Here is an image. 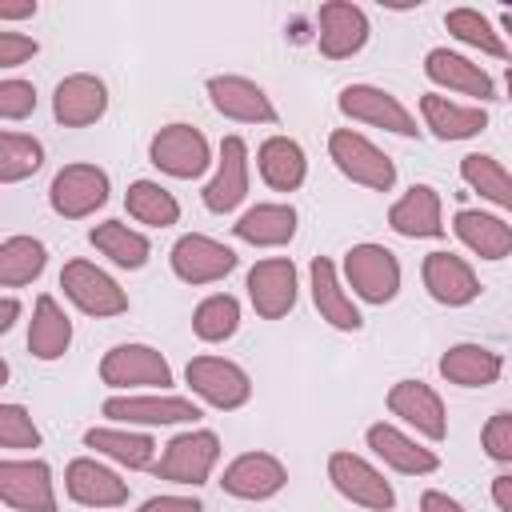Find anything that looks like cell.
I'll use <instances>...</instances> for the list:
<instances>
[{"instance_id": "6da1fadb", "label": "cell", "mask_w": 512, "mask_h": 512, "mask_svg": "<svg viewBox=\"0 0 512 512\" xmlns=\"http://www.w3.org/2000/svg\"><path fill=\"white\" fill-rule=\"evenodd\" d=\"M216 460H220V436L208 432V428H188V432H180V436H172L164 444V452L152 464V472L160 480L200 488V484H208Z\"/></svg>"}, {"instance_id": "7a4b0ae2", "label": "cell", "mask_w": 512, "mask_h": 512, "mask_svg": "<svg viewBox=\"0 0 512 512\" xmlns=\"http://www.w3.org/2000/svg\"><path fill=\"white\" fill-rule=\"evenodd\" d=\"M344 280L348 288L368 304H388L400 292V260L384 244H352L344 252Z\"/></svg>"}, {"instance_id": "3957f363", "label": "cell", "mask_w": 512, "mask_h": 512, "mask_svg": "<svg viewBox=\"0 0 512 512\" xmlns=\"http://www.w3.org/2000/svg\"><path fill=\"white\" fill-rule=\"evenodd\" d=\"M328 156L352 184H364L372 192H388L396 184V164L356 128H336L328 136Z\"/></svg>"}, {"instance_id": "277c9868", "label": "cell", "mask_w": 512, "mask_h": 512, "mask_svg": "<svg viewBox=\"0 0 512 512\" xmlns=\"http://www.w3.org/2000/svg\"><path fill=\"white\" fill-rule=\"evenodd\" d=\"M148 160L164 172V176H176V180H196L208 172L212 164V144L200 128L192 124H164L152 144H148Z\"/></svg>"}, {"instance_id": "5b68a950", "label": "cell", "mask_w": 512, "mask_h": 512, "mask_svg": "<svg viewBox=\"0 0 512 512\" xmlns=\"http://www.w3.org/2000/svg\"><path fill=\"white\" fill-rule=\"evenodd\" d=\"M60 288H64V296L80 312H88L96 320H108V316L128 312V292L104 268H96L92 260H68L60 268Z\"/></svg>"}, {"instance_id": "8992f818", "label": "cell", "mask_w": 512, "mask_h": 512, "mask_svg": "<svg viewBox=\"0 0 512 512\" xmlns=\"http://www.w3.org/2000/svg\"><path fill=\"white\" fill-rule=\"evenodd\" d=\"M108 192H112V184H108L104 168H96V164H64L52 176L48 204L64 220H84V216H92L96 208L108 204Z\"/></svg>"}, {"instance_id": "52a82bcc", "label": "cell", "mask_w": 512, "mask_h": 512, "mask_svg": "<svg viewBox=\"0 0 512 512\" xmlns=\"http://www.w3.org/2000/svg\"><path fill=\"white\" fill-rule=\"evenodd\" d=\"M184 376H188V388H192L204 404H212V408H220V412L244 408V404L252 400V380H248V372H244L240 364L224 360V356H192L188 368H184Z\"/></svg>"}, {"instance_id": "ba28073f", "label": "cell", "mask_w": 512, "mask_h": 512, "mask_svg": "<svg viewBox=\"0 0 512 512\" xmlns=\"http://www.w3.org/2000/svg\"><path fill=\"white\" fill-rule=\"evenodd\" d=\"M328 480L344 500H352L360 508H372V512H392L396 508V492L384 480V472L376 464H368L364 456H356V452H332L328 456Z\"/></svg>"}, {"instance_id": "9c48e42d", "label": "cell", "mask_w": 512, "mask_h": 512, "mask_svg": "<svg viewBox=\"0 0 512 512\" xmlns=\"http://www.w3.org/2000/svg\"><path fill=\"white\" fill-rule=\"evenodd\" d=\"M100 380L108 388H164L172 384V364L152 344H116L100 360Z\"/></svg>"}, {"instance_id": "30bf717a", "label": "cell", "mask_w": 512, "mask_h": 512, "mask_svg": "<svg viewBox=\"0 0 512 512\" xmlns=\"http://www.w3.org/2000/svg\"><path fill=\"white\" fill-rule=\"evenodd\" d=\"M336 108L348 120H360V124H372V128H384V132H396V136H416L420 132L416 116L388 88H376V84H348V88H340Z\"/></svg>"}, {"instance_id": "8fae6325", "label": "cell", "mask_w": 512, "mask_h": 512, "mask_svg": "<svg viewBox=\"0 0 512 512\" xmlns=\"http://www.w3.org/2000/svg\"><path fill=\"white\" fill-rule=\"evenodd\" d=\"M0 500L16 512H56L48 460H0Z\"/></svg>"}, {"instance_id": "7c38bea8", "label": "cell", "mask_w": 512, "mask_h": 512, "mask_svg": "<svg viewBox=\"0 0 512 512\" xmlns=\"http://www.w3.org/2000/svg\"><path fill=\"white\" fill-rule=\"evenodd\" d=\"M168 260H172V272L184 284H216L236 268V252L228 244L204 236V232H184L172 244Z\"/></svg>"}, {"instance_id": "4fadbf2b", "label": "cell", "mask_w": 512, "mask_h": 512, "mask_svg": "<svg viewBox=\"0 0 512 512\" xmlns=\"http://www.w3.org/2000/svg\"><path fill=\"white\" fill-rule=\"evenodd\" d=\"M296 288V264L288 256H268L248 268V300L264 320L288 316L296 308Z\"/></svg>"}, {"instance_id": "5bb4252c", "label": "cell", "mask_w": 512, "mask_h": 512, "mask_svg": "<svg viewBox=\"0 0 512 512\" xmlns=\"http://www.w3.org/2000/svg\"><path fill=\"white\" fill-rule=\"evenodd\" d=\"M388 412L400 416L404 424H412L424 440H444L448 436V412H444V400L432 384L424 380H396L388 388Z\"/></svg>"}, {"instance_id": "9a60e30c", "label": "cell", "mask_w": 512, "mask_h": 512, "mask_svg": "<svg viewBox=\"0 0 512 512\" xmlns=\"http://www.w3.org/2000/svg\"><path fill=\"white\" fill-rule=\"evenodd\" d=\"M284 484H288V468L272 452H240L220 476V488L236 500H272Z\"/></svg>"}, {"instance_id": "2e32d148", "label": "cell", "mask_w": 512, "mask_h": 512, "mask_svg": "<svg viewBox=\"0 0 512 512\" xmlns=\"http://www.w3.org/2000/svg\"><path fill=\"white\" fill-rule=\"evenodd\" d=\"M316 24H320L316 44H320V56H328V60H348L368 44V16L360 4L328 0V4H320Z\"/></svg>"}, {"instance_id": "e0dca14e", "label": "cell", "mask_w": 512, "mask_h": 512, "mask_svg": "<svg viewBox=\"0 0 512 512\" xmlns=\"http://www.w3.org/2000/svg\"><path fill=\"white\" fill-rule=\"evenodd\" d=\"M64 492H68V500H76L84 508H120V504H128V480H120L96 456H76L64 468Z\"/></svg>"}, {"instance_id": "ac0fdd59", "label": "cell", "mask_w": 512, "mask_h": 512, "mask_svg": "<svg viewBox=\"0 0 512 512\" xmlns=\"http://www.w3.org/2000/svg\"><path fill=\"white\" fill-rule=\"evenodd\" d=\"M108 112V88L92 72H72L52 92V116L64 128H88Z\"/></svg>"}, {"instance_id": "d6986e66", "label": "cell", "mask_w": 512, "mask_h": 512, "mask_svg": "<svg viewBox=\"0 0 512 512\" xmlns=\"http://www.w3.org/2000/svg\"><path fill=\"white\" fill-rule=\"evenodd\" d=\"M244 196H248V144L240 136H224L216 172L204 184V208L224 216V212L240 208Z\"/></svg>"}, {"instance_id": "ffe728a7", "label": "cell", "mask_w": 512, "mask_h": 512, "mask_svg": "<svg viewBox=\"0 0 512 512\" xmlns=\"http://www.w3.org/2000/svg\"><path fill=\"white\" fill-rule=\"evenodd\" d=\"M420 276H424V288L436 304L464 308L480 296V280H476L472 264L456 252H428L424 264H420Z\"/></svg>"}, {"instance_id": "44dd1931", "label": "cell", "mask_w": 512, "mask_h": 512, "mask_svg": "<svg viewBox=\"0 0 512 512\" xmlns=\"http://www.w3.org/2000/svg\"><path fill=\"white\" fill-rule=\"evenodd\" d=\"M116 424H196L200 408L184 396L152 392V396H108L100 408Z\"/></svg>"}, {"instance_id": "7402d4cb", "label": "cell", "mask_w": 512, "mask_h": 512, "mask_svg": "<svg viewBox=\"0 0 512 512\" xmlns=\"http://www.w3.org/2000/svg\"><path fill=\"white\" fill-rule=\"evenodd\" d=\"M208 100L220 116L240 120V124H276V108L268 92L248 80V76H212L208 80Z\"/></svg>"}, {"instance_id": "603a6c76", "label": "cell", "mask_w": 512, "mask_h": 512, "mask_svg": "<svg viewBox=\"0 0 512 512\" xmlns=\"http://www.w3.org/2000/svg\"><path fill=\"white\" fill-rule=\"evenodd\" d=\"M308 280H312V304H316V312H320L324 324H332L340 332H360L364 328V316L352 304V296L344 292V280H340V272H336V264L328 256H316L312 260Z\"/></svg>"}, {"instance_id": "cb8c5ba5", "label": "cell", "mask_w": 512, "mask_h": 512, "mask_svg": "<svg viewBox=\"0 0 512 512\" xmlns=\"http://www.w3.org/2000/svg\"><path fill=\"white\" fill-rule=\"evenodd\" d=\"M424 76H428L436 88H448V92H460V96H476L480 104L496 96L492 76H488L476 60H468V56H460V52H448V48H432V52L424 56Z\"/></svg>"}, {"instance_id": "d4e9b609", "label": "cell", "mask_w": 512, "mask_h": 512, "mask_svg": "<svg viewBox=\"0 0 512 512\" xmlns=\"http://www.w3.org/2000/svg\"><path fill=\"white\" fill-rule=\"evenodd\" d=\"M388 228L408 236V240H432L444 236V216H440V192L432 184H412L392 208H388Z\"/></svg>"}, {"instance_id": "484cf974", "label": "cell", "mask_w": 512, "mask_h": 512, "mask_svg": "<svg viewBox=\"0 0 512 512\" xmlns=\"http://www.w3.org/2000/svg\"><path fill=\"white\" fill-rule=\"evenodd\" d=\"M368 448H372L388 468H396V472H404V476H428V472L440 468V456H436L432 448L416 444L408 432H400L396 424H384V420L368 428Z\"/></svg>"}, {"instance_id": "4316f807", "label": "cell", "mask_w": 512, "mask_h": 512, "mask_svg": "<svg viewBox=\"0 0 512 512\" xmlns=\"http://www.w3.org/2000/svg\"><path fill=\"white\" fill-rule=\"evenodd\" d=\"M452 232L456 240L476 252L480 260H504L512 256V224H504L500 216L492 212H480V208H460L452 216Z\"/></svg>"}, {"instance_id": "83f0119b", "label": "cell", "mask_w": 512, "mask_h": 512, "mask_svg": "<svg viewBox=\"0 0 512 512\" xmlns=\"http://www.w3.org/2000/svg\"><path fill=\"white\" fill-rule=\"evenodd\" d=\"M420 116H424V128H432L436 140H468V136L488 128V112L480 104H456L440 92L420 96Z\"/></svg>"}, {"instance_id": "f1b7e54d", "label": "cell", "mask_w": 512, "mask_h": 512, "mask_svg": "<svg viewBox=\"0 0 512 512\" xmlns=\"http://www.w3.org/2000/svg\"><path fill=\"white\" fill-rule=\"evenodd\" d=\"M256 168L272 192H296L308 176V156L292 136H268L256 148Z\"/></svg>"}, {"instance_id": "f546056e", "label": "cell", "mask_w": 512, "mask_h": 512, "mask_svg": "<svg viewBox=\"0 0 512 512\" xmlns=\"http://www.w3.org/2000/svg\"><path fill=\"white\" fill-rule=\"evenodd\" d=\"M500 352L484 348V344H452L444 356H440V376L448 384H460V388H488L500 380Z\"/></svg>"}, {"instance_id": "4dcf8cb0", "label": "cell", "mask_w": 512, "mask_h": 512, "mask_svg": "<svg viewBox=\"0 0 512 512\" xmlns=\"http://www.w3.org/2000/svg\"><path fill=\"white\" fill-rule=\"evenodd\" d=\"M236 240L252 248H280L296 236V208L292 204H256L232 224Z\"/></svg>"}, {"instance_id": "1f68e13d", "label": "cell", "mask_w": 512, "mask_h": 512, "mask_svg": "<svg viewBox=\"0 0 512 512\" xmlns=\"http://www.w3.org/2000/svg\"><path fill=\"white\" fill-rule=\"evenodd\" d=\"M72 344V320L68 312L56 304V296H36L32 308V324H28V352L36 360H60Z\"/></svg>"}, {"instance_id": "d6a6232c", "label": "cell", "mask_w": 512, "mask_h": 512, "mask_svg": "<svg viewBox=\"0 0 512 512\" xmlns=\"http://www.w3.org/2000/svg\"><path fill=\"white\" fill-rule=\"evenodd\" d=\"M84 448H96V456H108L124 468H152L156 464V440L148 432H132V428H88Z\"/></svg>"}, {"instance_id": "836d02e7", "label": "cell", "mask_w": 512, "mask_h": 512, "mask_svg": "<svg viewBox=\"0 0 512 512\" xmlns=\"http://www.w3.org/2000/svg\"><path fill=\"white\" fill-rule=\"evenodd\" d=\"M88 244H92L100 256H108L116 268H144L148 256H152L148 236L136 232V228H128L124 220H100V224L88 232Z\"/></svg>"}, {"instance_id": "e575fe53", "label": "cell", "mask_w": 512, "mask_h": 512, "mask_svg": "<svg viewBox=\"0 0 512 512\" xmlns=\"http://www.w3.org/2000/svg\"><path fill=\"white\" fill-rule=\"evenodd\" d=\"M124 208L132 220H140L148 228H172L180 220V200L156 180H132L124 192Z\"/></svg>"}, {"instance_id": "d590c367", "label": "cell", "mask_w": 512, "mask_h": 512, "mask_svg": "<svg viewBox=\"0 0 512 512\" xmlns=\"http://www.w3.org/2000/svg\"><path fill=\"white\" fill-rule=\"evenodd\" d=\"M460 176H464V184H468L476 196H484V200H492L496 208H508V212H512V172H508L496 156H488V152H468V156L460 160Z\"/></svg>"}, {"instance_id": "8d00e7d4", "label": "cell", "mask_w": 512, "mask_h": 512, "mask_svg": "<svg viewBox=\"0 0 512 512\" xmlns=\"http://www.w3.org/2000/svg\"><path fill=\"white\" fill-rule=\"evenodd\" d=\"M48 264V248L36 236H8L0 244V284L4 288H24L32 284Z\"/></svg>"}, {"instance_id": "74e56055", "label": "cell", "mask_w": 512, "mask_h": 512, "mask_svg": "<svg viewBox=\"0 0 512 512\" xmlns=\"http://www.w3.org/2000/svg\"><path fill=\"white\" fill-rule=\"evenodd\" d=\"M236 328H240V300L232 292H212L192 312V332L204 344H220V340L236 336Z\"/></svg>"}, {"instance_id": "f35d334b", "label": "cell", "mask_w": 512, "mask_h": 512, "mask_svg": "<svg viewBox=\"0 0 512 512\" xmlns=\"http://www.w3.org/2000/svg\"><path fill=\"white\" fill-rule=\"evenodd\" d=\"M444 28H448L460 44H468V48H476V52H484V56H496V60L508 56V44H504L500 32L492 28V20H488L484 12H476V8H452V12L444 16Z\"/></svg>"}, {"instance_id": "ab89813d", "label": "cell", "mask_w": 512, "mask_h": 512, "mask_svg": "<svg viewBox=\"0 0 512 512\" xmlns=\"http://www.w3.org/2000/svg\"><path fill=\"white\" fill-rule=\"evenodd\" d=\"M44 164V144L24 132H0V184H20Z\"/></svg>"}, {"instance_id": "60d3db41", "label": "cell", "mask_w": 512, "mask_h": 512, "mask_svg": "<svg viewBox=\"0 0 512 512\" xmlns=\"http://www.w3.org/2000/svg\"><path fill=\"white\" fill-rule=\"evenodd\" d=\"M0 448L8 452L40 448V428L32 424V412L24 404H12V400L0 404Z\"/></svg>"}, {"instance_id": "b9f144b4", "label": "cell", "mask_w": 512, "mask_h": 512, "mask_svg": "<svg viewBox=\"0 0 512 512\" xmlns=\"http://www.w3.org/2000/svg\"><path fill=\"white\" fill-rule=\"evenodd\" d=\"M36 112V88L32 80H0V120H24Z\"/></svg>"}, {"instance_id": "7bdbcfd3", "label": "cell", "mask_w": 512, "mask_h": 512, "mask_svg": "<svg viewBox=\"0 0 512 512\" xmlns=\"http://www.w3.org/2000/svg\"><path fill=\"white\" fill-rule=\"evenodd\" d=\"M480 444H484L488 460L512 464V412H492L484 432H480Z\"/></svg>"}, {"instance_id": "ee69618b", "label": "cell", "mask_w": 512, "mask_h": 512, "mask_svg": "<svg viewBox=\"0 0 512 512\" xmlns=\"http://www.w3.org/2000/svg\"><path fill=\"white\" fill-rule=\"evenodd\" d=\"M40 52V44L24 32H0V68H16L24 60H32Z\"/></svg>"}, {"instance_id": "f6af8a7d", "label": "cell", "mask_w": 512, "mask_h": 512, "mask_svg": "<svg viewBox=\"0 0 512 512\" xmlns=\"http://www.w3.org/2000/svg\"><path fill=\"white\" fill-rule=\"evenodd\" d=\"M136 512H204V504H200L196 496H176V492H168V496L144 500Z\"/></svg>"}, {"instance_id": "bcb514c9", "label": "cell", "mask_w": 512, "mask_h": 512, "mask_svg": "<svg viewBox=\"0 0 512 512\" xmlns=\"http://www.w3.org/2000/svg\"><path fill=\"white\" fill-rule=\"evenodd\" d=\"M420 512H464V504L452 500V496L440 492V488H428V492L420 496Z\"/></svg>"}, {"instance_id": "7dc6e473", "label": "cell", "mask_w": 512, "mask_h": 512, "mask_svg": "<svg viewBox=\"0 0 512 512\" xmlns=\"http://www.w3.org/2000/svg\"><path fill=\"white\" fill-rule=\"evenodd\" d=\"M492 504H496L500 512H512V472L492 480Z\"/></svg>"}, {"instance_id": "c3c4849f", "label": "cell", "mask_w": 512, "mask_h": 512, "mask_svg": "<svg viewBox=\"0 0 512 512\" xmlns=\"http://www.w3.org/2000/svg\"><path fill=\"white\" fill-rule=\"evenodd\" d=\"M16 316H20V300H16V296H4V300H0V332H12Z\"/></svg>"}, {"instance_id": "681fc988", "label": "cell", "mask_w": 512, "mask_h": 512, "mask_svg": "<svg viewBox=\"0 0 512 512\" xmlns=\"http://www.w3.org/2000/svg\"><path fill=\"white\" fill-rule=\"evenodd\" d=\"M24 16H36V4H0V20H24Z\"/></svg>"}, {"instance_id": "f907efd6", "label": "cell", "mask_w": 512, "mask_h": 512, "mask_svg": "<svg viewBox=\"0 0 512 512\" xmlns=\"http://www.w3.org/2000/svg\"><path fill=\"white\" fill-rule=\"evenodd\" d=\"M500 24H504V32L512 36V12H504V16H500Z\"/></svg>"}, {"instance_id": "816d5d0a", "label": "cell", "mask_w": 512, "mask_h": 512, "mask_svg": "<svg viewBox=\"0 0 512 512\" xmlns=\"http://www.w3.org/2000/svg\"><path fill=\"white\" fill-rule=\"evenodd\" d=\"M504 84H508V100H512V64H508V76H504Z\"/></svg>"}]
</instances>
